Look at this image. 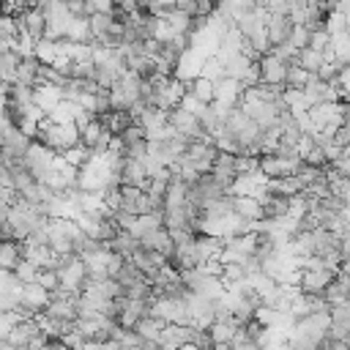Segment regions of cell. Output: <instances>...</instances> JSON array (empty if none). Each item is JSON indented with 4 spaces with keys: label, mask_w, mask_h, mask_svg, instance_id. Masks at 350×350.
Listing matches in <instances>:
<instances>
[{
    "label": "cell",
    "mask_w": 350,
    "mask_h": 350,
    "mask_svg": "<svg viewBox=\"0 0 350 350\" xmlns=\"http://www.w3.org/2000/svg\"><path fill=\"white\" fill-rule=\"evenodd\" d=\"M301 161H304V164H309V167H317V170H323V167L328 164L325 150H323V148H317V145H314V148H312V150H309V153H306Z\"/></svg>",
    "instance_id": "60d3db41"
},
{
    "label": "cell",
    "mask_w": 350,
    "mask_h": 350,
    "mask_svg": "<svg viewBox=\"0 0 350 350\" xmlns=\"http://www.w3.org/2000/svg\"><path fill=\"white\" fill-rule=\"evenodd\" d=\"M202 79H208V82H219V79H224L227 74H224V63L213 55V57H205V63H202V74H200Z\"/></svg>",
    "instance_id": "d6a6232c"
},
{
    "label": "cell",
    "mask_w": 350,
    "mask_h": 350,
    "mask_svg": "<svg viewBox=\"0 0 350 350\" xmlns=\"http://www.w3.org/2000/svg\"><path fill=\"white\" fill-rule=\"evenodd\" d=\"M33 336H38V325H36V320H22V323H16V325L11 328V334L5 336V342H8L11 350H25L27 342H30Z\"/></svg>",
    "instance_id": "e0dca14e"
},
{
    "label": "cell",
    "mask_w": 350,
    "mask_h": 350,
    "mask_svg": "<svg viewBox=\"0 0 350 350\" xmlns=\"http://www.w3.org/2000/svg\"><path fill=\"white\" fill-rule=\"evenodd\" d=\"M46 304H49V293L41 287V284H22V290H19V304L16 306H22V309H27V312H33V314H38L41 309H46Z\"/></svg>",
    "instance_id": "4fadbf2b"
},
{
    "label": "cell",
    "mask_w": 350,
    "mask_h": 350,
    "mask_svg": "<svg viewBox=\"0 0 350 350\" xmlns=\"http://www.w3.org/2000/svg\"><path fill=\"white\" fill-rule=\"evenodd\" d=\"M238 331H241V325L235 323V317H230V320H216V323L208 328L213 347H219V345H232L235 336H238Z\"/></svg>",
    "instance_id": "ac0fdd59"
},
{
    "label": "cell",
    "mask_w": 350,
    "mask_h": 350,
    "mask_svg": "<svg viewBox=\"0 0 350 350\" xmlns=\"http://www.w3.org/2000/svg\"><path fill=\"white\" fill-rule=\"evenodd\" d=\"M197 238V235H194ZM191 241H183V243H175V252H172V260L178 265V271H189V268H197L200 265V254H197V243Z\"/></svg>",
    "instance_id": "2e32d148"
},
{
    "label": "cell",
    "mask_w": 350,
    "mask_h": 350,
    "mask_svg": "<svg viewBox=\"0 0 350 350\" xmlns=\"http://www.w3.org/2000/svg\"><path fill=\"white\" fill-rule=\"evenodd\" d=\"M183 161L191 164L200 175H205V172H211V167H213V161H216V148H213L205 137H200V139L189 142V148H186V153H183Z\"/></svg>",
    "instance_id": "5b68a950"
},
{
    "label": "cell",
    "mask_w": 350,
    "mask_h": 350,
    "mask_svg": "<svg viewBox=\"0 0 350 350\" xmlns=\"http://www.w3.org/2000/svg\"><path fill=\"white\" fill-rule=\"evenodd\" d=\"M180 350H200V347H194V345H183Z\"/></svg>",
    "instance_id": "7bdbcfd3"
},
{
    "label": "cell",
    "mask_w": 350,
    "mask_h": 350,
    "mask_svg": "<svg viewBox=\"0 0 350 350\" xmlns=\"http://www.w3.org/2000/svg\"><path fill=\"white\" fill-rule=\"evenodd\" d=\"M167 123L175 129V134H180V137H183V139H189V142H194V139L205 137V134H202V126H200V118H194V115L183 112L180 107H175V109H170V112H167Z\"/></svg>",
    "instance_id": "ba28073f"
},
{
    "label": "cell",
    "mask_w": 350,
    "mask_h": 350,
    "mask_svg": "<svg viewBox=\"0 0 350 350\" xmlns=\"http://www.w3.org/2000/svg\"><path fill=\"white\" fill-rule=\"evenodd\" d=\"M120 186H134V189H142V191H145V186H148V175H145L142 161H131V159L123 161V170H120Z\"/></svg>",
    "instance_id": "ffe728a7"
},
{
    "label": "cell",
    "mask_w": 350,
    "mask_h": 350,
    "mask_svg": "<svg viewBox=\"0 0 350 350\" xmlns=\"http://www.w3.org/2000/svg\"><path fill=\"white\" fill-rule=\"evenodd\" d=\"M77 131H79V142H82L88 150H96V145H98V139H101V134H104L107 129H104V123H101L98 118H93V120H88L85 126H79Z\"/></svg>",
    "instance_id": "603a6c76"
},
{
    "label": "cell",
    "mask_w": 350,
    "mask_h": 350,
    "mask_svg": "<svg viewBox=\"0 0 350 350\" xmlns=\"http://www.w3.org/2000/svg\"><path fill=\"white\" fill-rule=\"evenodd\" d=\"M36 284H41L46 293H55V290L60 287L57 271H38V276H36Z\"/></svg>",
    "instance_id": "ab89813d"
},
{
    "label": "cell",
    "mask_w": 350,
    "mask_h": 350,
    "mask_svg": "<svg viewBox=\"0 0 350 350\" xmlns=\"http://www.w3.org/2000/svg\"><path fill=\"white\" fill-rule=\"evenodd\" d=\"M202 63H205V55L189 46V49H186V52L178 57L172 77H175V79H180L183 85H189V82H194V79L202 74Z\"/></svg>",
    "instance_id": "9c48e42d"
},
{
    "label": "cell",
    "mask_w": 350,
    "mask_h": 350,
    "mask_svg": "<svg viewBox=\"0 0 350 350\" xmlns=\"http://www.w3.org/2000/svg\"><path fill=\"white\" fill-rule=\"evenodd\" d=\"M118 325L120 328H134L142 317H148V301H129V298H118Z\"/></svg>",
    "instance_id": "30bf717a"
},
{
    "label": "cell",
    "mask_w": 350,
    "mask_h": 350,
    "mask_svg": "<svg viewBox=\"0 0 350 350\" xmlns=\"http://www.w3.org/2000/svg\"><path fill=\"white\" fill-rule=\"evenodd\" d=\"M55 150H49L46 145H41V142H30V148H27V153H25V170L41 183L44 180V175L49 172V167H52V161H55Z\"/></svg>",
    "instance_id": "8992f818"
},
{
    "label": "cell",
    "mask_w": 350,
    "mask_h": 350,
    "mask_svg": "<svg viewBox=\"0 0 350 350\" xmlns=\"http://www.w3.org/2000/svg\"><path fill=\"white\" fill-rule=\"evenodd\" d=\"M260 170V159L249 156V153H238L235 156V175H254Z\"/></svg>",
    "instance_id": "e575fe53"
},
{
    "label": "cell",
    "mask_w": 350,
    "mask_h": 350,
    "mask_svg": "<svg viewBox=\"0 0 350 350\" xmlns=\"http://www.w3.org/2000/svg\"><path fill=\"white\" fill-rule=\"evenodd\" d=\"M336 273L331 271H301V282H298V290L304 295H323L325 287L334 282Z\"/></svg>",
    "instance_id": "7c38bea8"
},
{
    "label": "cell",
    "mask_w": 350,
    "mask_h": 350,
    "mask_svg": "<svg viewBox=\"0 0 350 350\" xmlns=\"http://www.w3.org/2000/svg\"><path fill=\"white\" fill-rule=\"evenodd\" d=\"M298 66H301L306 74H312V77H314V74L320 71V66H323V55L306 46V49H301V52H298Z\"/></svg>",
    "instance_id": "4dcf8cb0"
},
{
    "label": "cell",
    "mask_w": 350,
    "mask_h": 350,
    "mask_svg": "<svg viewBox=\"0 0 350 350\" xmlns=\"http://www.w3.org/2000/svg\"><path fill=\"white\" fill-rule=\"evenodd\" d=\"M14 273V279H16V284H33L36 282V276H38V268L33 265V262H27L25 257L16 262V268L11 271Z\"/></svg>",
    "instance_id": "836d02e7"
},
{
    "label": "cell",
    "mask_w": 350,
    "mask_h": 350,
    "mask_svg": "<svg viewBox=\"0 0 350 350\" xmlns=\"http://www.w3.org/2000/svg\"><path fill=\"white\" fill-rule=\"evenodd\" d=\"M323 175H325V170H317V167H309V164H301V170L295 172V178L301 180L304 189L312 186V183H317V180H323Z\"/></svg>",
    "instance_id": "8d00e7d4"
},
{
    "label": "cell",
    "mask_w": 350,
    "mask_h": 350,
    "mask_svg": "<svg viewBox=\"0 0 350 350\" xmlns=\"http://www.w3.org/2000/svg\"><path fill=\"white\" fill-rule=\"evenodd\" d=\"M25 350H49V339H46L44 334H38V336H33V339L27 342Z\"/></svg>",
    "instance_id": "b9f144b4"
},
{
    "label": "cell",
    "mask_w": 350,
    "mask_h": 350,
    "mask_svg": "<svg viewBox=\"0 0 350 350\" xmlns=\"http://www.w3.org/2000/svg\"><path fill=\"white\" fill-rule=\"evenodd\" d=\"M232 213L243 221H262L265 219L262 202H257L252 197H232Z\"/></svg>",
    "instance_id": "d6986e66"
},
{
    "label": "cell",
    "mask_w": 350,
    "mask_h": 350,
    "mask_svg": "<svg viewBox=\"0 0 350 350\" xmlns=\"http://www.w3.org/2000/svg\"><path fill=\"white\" fill-rule=\"evenodd\" d=\"M161 331H164V323L161 320H156V317H142L137 325H134V334L142 339V342H159V336H161Z\"/></svg>",
    "instance_id": "484cf974"
},
{
    "label": "cell",
    "mask_w": 350,
    "mask_h": 350,
    "mask_svg": "<svg viewBox=\"0 0 350 350\" xmlns=\"http://www.w3.org/2000/svg\"><path fill=\"white\" fill-rule=\"evenodd\" d=\"M139 249L156 252V254H161L164 260H172V252H175L172 238H170V232H167L164 227H156V230H150L148 235H142V238H139Z\"/></svg>",
    "instance_id": "8fae6325"
},
{
    "label": "cell",
    "mask_w": 350,
    "mask_h": 350,
    "mask_svg": "<svg viewBox=\"0 0 350 350\" xmlns=\"http://www.w3.org/2000/svg\"><path fill=\"white\" fill-rule=\"evenodd\" d=\"M309 49H314V52H325V49H331V36H328V30L325 27H320V30H312L309 33V44H306Z\"/></svg>",
    "instance_id": "d590c367"
},
{
    "label": "cell",
    "mask_w": 350,
    "mask_h": 350,
    "mask_svg": "<svg viewBox=\"0 0 350 350\" xmlns=\"http://www.w3.org/2000/svg\"><path fill=\"white\" fill-rule=\"evenodd\" d=\"M178 107H180L183 112H189V115H194V118H200V115H202V112L208 109V104H202V101H197V98H194V96H191L189 90H186V96L180 98V104H178Z\"/></svg>",
    "instance_id": "f35d334b"
},
{
    "label": "cell",
    "mask_w": 350,
    "mask_h": 350,
    "mask_svg": "<svg viewBox=\"0 0 350 350\" xmlns=\"http://www.w3.org/2000/svg\"><path fill=\"white\" fill-rule=\"evenodd\" d=\"M71 167H77V170H82V167H88V161L93 159V150H88L82 142L79 145H74L71 150H66V153H60Z\"/></svg>",
    "instance_id": "1f68e13d"
},
{
    "label": "cell",
    "mask_w": 350,
    "mask_h": 350,
    "mask_svg": "<svg viewBox=\"0 0 350 350\" xmlns=\"http://www.w3.org/2000/svg\"><path fill=\"white\" fill-rule=\"evenodd\" d=\"M287 44L295 49V52H301V49H306V44H309V30L306 27H301V25H293V30H290V38H287Z\"/></svg>",
    "instance_id": "74e56055"
},
{
    "label": "cell",
    "mask_w": 350,
    "mask_h": 350,
    "mask_svg": "<svg viewBox=\"0 0 350 350\" xmlns=\"http://www.w3.org/2000/svg\"><path fill=\"white\" fill-rule=\"evenodd\" d=\"M312 82V74H306L298 63H293V66H287V77H284V88H290V90H304L306 85Z\"/></svg>",
    "instance_id": "83f0119b"
},
{
    "label": "cell",
    "mask_w": 350,
    "mask_h": 350,
    "mask_svg": "<svg viewBox=\"0 0 350 350\" xmlns=\"http://www.w3.org/2000/svg\"><path fill=\"white\" fill-rule=\"evenodd\" d=\"M148 314L156 317V320H161L164 325H189L183 295H156L148 304Z\"/></svg>",
    "instance_id": "7a4b0ae2"
},
{
    "label": "cell",
    "mask_w": 350,
    "mask_h": 350,
    "mask_svg": "<svg viewBox=\"0 0 350 350\" xmlns=\"http://www.w3.org/2000/svg\"><path fill=\"white\" fill-rule=\"evenodd\" d=\"M189 339H191V325H164V331L159 336V347L180 350L183 345H189Z\"/></svg>",
    "instance_id": "9a60e30c"
},
{
    "label": "cell",
    "mask_w": 350,
    "mask_h": 350,
    "mask_svg": "<svg viewBox=\"0 0 350 350\" xmlns=\"http://www.w3.org/2000/svg\"><path fill=\"white\" fill-rule=\"evenodd\" d=\"M33 57L41 63V66H52L55 63V57H57V49H55V41H49V38H41V41H36V49H33Z\"/></svg>",
    "instance_id": "f546056e"
},
{
    "label": "cell",
    "mask_w": 350,
    "mask_h": 350,
    "mask_svg": "<svg viewBox=\"0 0 350 350\" xmlns=\"http://www.w3.org/2000/svg\"><path fill=\"white\" fill-rule=\"evenodd\" d=\"M22 260V243L19 241H0V271H14Z\"/></svg>",
    "instance_id": "d4e9b609"
},
{
    "label": "cell",
    "mask_w": 350,
    "mask_h": 350,
    "mask_svg": "<svg viewBox=\"0 0 350 350\" xmlns=\"http://www.w3.org/2000/svg\"><path fill=\"white\" fill-rule=\"evenodd\" d=\"M304 186L295 175H284V178H276V180H268V197H282V200H290L295 194H301Z\"/></svg>",
    "instance_id": "44dd1931"
},
{
    "label": "cell",
    "mask_w": 350,
    "mask_h": 350,
    "mask_svg": "<svg viewBox=\"0 0 350 350\" xmlns=\"http://www.w3.org/2000/svg\"><path fill=\"white\" fill-rule=\"evenodd\" d=\"M38 71H41V63L36 57H22L19 66H16V79L14 82H19L25 88H36L38 85Z\"/></svg>",
    "instance_id": "7402d4cb"
},
{
    "label": "cell",
    "mask_w": 350,
    "mask_h": 350,
    "mask_svg": "<svg viewBox=\"0 0 350 350\" xmlns=\"http://www.w3.org/2000/svg\"><path fill=\"white\" fill-rule=\"evenodd\" d=\"M0 11H3V3H0Z\"/></svg>",
    "instance_id": "ee69618b"
},
{
    "label": "cell",
    "mask_w": 350,
    "mask_h": 350,
    "mask_svg": "<svg viewBox=\"0 0 350 350\" xmlns=\"http://www.w3.org/2000/svg\"><path fill=\"white\" fill-rule=\"evenodd\" d=\"M88 25H90V38H93V44H101V41L107 38V33L112 30L115 16H109V14H93V16L88 19Z\"/></svg>",
    "instance_id": "4316f807"
},
{
    "label": "cell",
    "mask_w": 350,
    "mask_h": 350,
    "mask_svg": "<svg viewBox=\"0 0 350 350\" xmlns=\"http://www.w3.org/2000/svg\"><path fill=\"white\" fill-rule=\"evenodd\" d=\"M44 314L52 317L55 323H77V317H79L77 314V295L57 287L55 293H49V304H46Z\"/></svg>",
    "instance_id": "277c9868"
},
{
    "label": "cell",
    "mask_w": 350,
    "mask_h": 350,
    "mask_svg": "<svg viewBox=\"0 0 350 350\" xmlns=\"http://www.w3.org/2000/svg\"><path fill=\"white\" fill-rule=\"evenodd\" d=\"M186 90L197 98V101H202V104H213V82H208V79H202V77H197L194 82H189L186 85Z\"/></svg>",
    "instance_id": "f1b7e54d"
},
{
    "label": "cell",
    "mask_w": 350,
    "mask_h": 350,
    "mask_svg": "<svg viewBox=\"0 0 350 350\" xmlns=\"http://www.w3.org/2000/svg\"><path fill=\"white\" fill-rule=\"evenodd\" d=\"M36 137H38L41 145H46V148L55 150L57 156L66 153V150H71L74 145H79V131H77L74 123H71V126H57V123H52L49 118H44V120L38 123Z\"/></svg>",
    "instance_id": "6da1fadb"
},
{
    "label": "cell",
    "mask_w": 350,
    "mask_h": 350,
    "mask_svg": "<svg viewBox=\"0 0 350 350\" xmlns=\"http://www.w3.org/2000/svg\"><path fill=\"white\" fill-rule=\"evenodd\" d=\"M290 30H293V22H290L284 14H268V22H265V33H268V44H271V49H273V46H282V44H287V38H290Z\"/></svg>",
    "instance_id": "5bb4252c"
},
{
    "label": "cell",
    "mask_w": 350,
    "mask_h": 350,
    "mask_svg": "<svg viewBox=\"0 0 350 350\" xmlns=\"http://www.w3.org/2000/svg\"><path fill=\"white\" fill-rule=\"evenodd\" d=\"M57 279H60V290H66L71 295H79L85 290V282H88V268L79 257H60Z\"/></svg>",
    "instance_id": "3957f363"
},
{
    "label": "cell",
    "mask_w": 350,
    "mask_h": 350,
    "mask_svg": "<svg viewBox=\"0 0 350 350\" xmlns=\"http://www.w3.org/2000/svg\"><path fill=\"white\" fill-rule=\"evenodd\" d=\"M257 68H260V85L265 88H276V90H284V77H287V66L276 57V55H262L257 60Z\"/></svg>",
    "instance_id": "52a82bcc"
},
{
    "label": "cell",
    "mask_w": 350,
    "mask_h": 350,
    "mask_svg": "<svg viewBox=\"0 0 350 350\" xmlns=\"http://www.w3.org/2000/svg\"><path fill=\"white\" fill-rule=\"evenodd\" d=\"M107 249H109V252H115V254H120L123 260H129V257L139 249V241H137V238H131L129 232H120V230H118V232H115V238L107 243Z\"/></svg>",
    "instance_id": "cb8c5ba5"
}]
</instances>
